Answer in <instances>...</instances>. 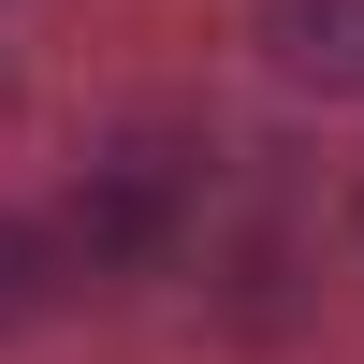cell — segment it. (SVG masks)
<instances>
[{
    "instance_id": "2",
    "label": "cell",
    "mask_w": 364,
    "mask_h": 364,
    "mask_svg": "<svg viewBox=\"0 0 364 364\" xmlns=\"http://www.w3.org/2000/svg\"><path fill=\"white\" fill-rule=\"evenodd\" d=\"M262 58L321 102H364V0H262Z\"/></svg>"
},
{
    "instance_id": "1",
    "label": "cell",
    "mask_w": 364,
    "mask_h": 364,
    "mask_svg": "<svg viewBox=\"0 0 364 364\" xmlns=\"http://www.w3.org/2000/svg\"><path fill=\"white\" fill-rule=\"evenodd\" d=\"M190 219H204V161L175 132H132V146H102V161L73 175L58 262H87V277H161V262L190 248Z\"/></svg>"
},
{
    "instance_id": "3",
    "label": "cell",
    "mask_w": 364,
    "mask_h": 364,
    "mask_svg": "<svg viewBox=\"0 0 364 364\" xmlns=\"http://www.w3.org/2000/svg\"><path fill=\"white\" fill-rule=\"evenodd\" d=\"M58 277H73V262H58V233L0 204V336H29V321L58 306Z\"/></svg>"
}]
</instances>
